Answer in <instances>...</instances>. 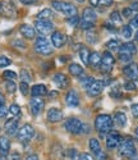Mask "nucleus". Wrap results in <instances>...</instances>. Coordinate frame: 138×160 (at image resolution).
Masks as SVG:
<instances>
[{"label": "nucleus", "mask_w": 138, "mask_h": 160, "mask_svg": "<svg viewBox=\"0 0 138 160\" xmlns=\"http://www.w3.org/2000/svg\"><path fill=\"white\" fill-rule=\"evenodd\" d=\"M64 129L73 135H85L90 132V126L78 118H69L64 122Z\"/></svg>", "instance_id": "nucleus-1"}, {"label": "nucleus", "mask_w": 138, "mask_h": 160, "mask_svg": "<svg viewBox=\"0 0 138 160\" xmlns=\"http://www.w3.org/2000/svg\"><path fill=\"white\" fill-rule=\"evenodd\" d=\"M113 124H114V121L109 114H100L95 119V128L101 135H106V133L111 131Z\"/></svg>", "instance_id": "nucleus-2"}, {"label": "nucleus", "mask_w": 138, "mask_h": 160, "mask_svg": "<svg viewBox=\"0 0 138 160\" xmlns=\"http://www.w3.org/2000/svg\"><path fill=\"white\" fill-rule=\"evenodd\" d=\"M97 19V14L92 8H85L83 13H82L81 22H79V27L82 30H92L95 22Z\"/></svg>", "instance_id": "nucleus-3"}, {"label": "nucleus", "mask_w": 138, "mask_h": 160, "mask_svg": "<svg viewBox=\"0 0 138 160\" xmlns=\"http://www.w3.org/2000/svg\"><path fill=\"white\" fill-rule=\"evenodd\" d=\"M51 5L54 7L55 10H58L60 13H63V14L68 18L71 17H74L78 14L77 12V8L72 4V3H68V2H62V0H54V2L51 3Z\"/></svg>", "instance_id": "nucleus-4"}, {"label": "nucleus", "mask_w": 138, "mask_h": 160, "mask_svg": "<svg viewBox=\"0 0 138 160\" xmlns=\"http://www.w3.org/2000/svg\"><path fill=\"white\" fill-rule=\"evenodd\" d=\"M119 59L120 62H124V63H128L132 60V58L137 54V48L133 42H126V44H121L119 46Z\"/></svg>", "instance_id": "nucleus-5"}, {"label": "nucleus", "mask_w": 138, "mask_h": 160, "mask_svg": "<svg viewBox=\"0 0 138 160\" xmlns=\"http://www.w3.org/2000/svg\"><path fill=\"white\" fill-rule=\"evenodd\" d=\"M33 48H35V51L38 52V54H41V55H50L54 51L50 41L44 36H40V37L36 38Z\"/></svg>", "instance_id": "nucleus-6"}, {"label": "nucleus", "mask_w": 138, "mask_h": 160, "mask_svg": "<svg viewBox=\"0 0 138 160\" xmlns=\"http://www.w3.org/2000/svg\"><path fill=\"white\" fill-rule=\"evenodd\" d=\"M114 64H115V59L113 57V54L110 51H105L104 54L101 55V64H100V69L104 73H110L114 68Z\"/></svg>", "instance_id": "nucleus-7"}, {"label": "nucleus", "mask_w": 138, "mask_h": 160, "mask_svg": "<svg viewBox=\"0 0 138 160\" xmlns=\"http://www.w3.org/2000/svg\"><path fill=\"white\" fill-rule=\"evenodd\" d=\"M119 154L124 158H132L136 154V146L131 138L123 140L119 145Z\"/></svg>", "instance_id": "nucleus-8"}, {"label": "nucleus", "mask_w": 138, "mask_h": 160, "mask_svg": "<svg viewBox=\"0 0 138 160\" xmlns=\"http://www.w3.org/2000/svg\"><path fill=\"white\" fill-rule=\"evenodd\" d=\"M0 16L4 18H16L17 9L10 2L3 0V2H0Z\"/></svg>", "instance_id": "nucleus-9"}, {"label": "nucleus", "mask_w": 138, "mask_h": 160, "mask_svg": "<svg viewBox=\"0 0 138 160\" xmlns=\"http://www.w3.org/2000/svg\"><path fill=\"white\" fill-rule=\"evenodd\" d=\"M17 136H18V140L23 143L30 142L32 140V137L35 136V129L31 124H24L18 129Z\"/></svg>", "instance_id": "nucleus-10"}, {"label": "nucleus", "mask_w": 138, "mask_h": 160, "mask_svg": "<svg viewBox=\"0 0 138 160\" xmlns=\"http://www.w3.org/2000/svg\"><path fill=\"white\" fill-rule=\"evenodd\" d=\"M35 30H36L41 36H46V35L54 32V24L51 23V21L36 19V22H35Z\"/></svg>", "instance_id": "nucleus-11"}, {"label": "nucleus", "mask_w": 138, "mask_h": 160, "mask_svg": "<svg viewBox=\"0 0 138 160\" xmlns=\"http://www.w3.org/2000/svg\"><path fill=\"white\" fill-rule=\"evenodd\" d=\"M121 141H123V138H121V136L119 135L118 132L110 131L107 133V137H106V148L109 150H114V149L119 148V145H120Z\"/></svg>", "instance_id": "nucleus-12"}, {"label": "nucleus", "mask_w": 138, "mask_h": 160, "mask_svg": "<svg viewBox=\"0 0 138 160\" xmlns=\"http://www.w3.org/2000/svg\"><path fill=\"white\" fill-rule=\"evenodd\" d=\"M44 106H45V101L44 99L41 98H32L31 101H30V110H31V114L37 117L42 113L44 110Z\"/></svg>", "instance_id": "nucleus-13"}, {"label": "nucleus", "mask_w": 138, "mask_h": 160, "mask_svg": "<svg viewBox=\"0 0 138 160\" xmlns=\"http://www.w3.org/2000/svg\"><path fill=\"white\" fill-rule=\"evenodd\" d=\"M88 145H90V150L92 151V154L99 160H106V154L101 150V145L97 138H91Z\"/></svg>", "instance_id": "nucleus-14"}, {"label": "nucleus", "mask_w": 138, "mask_h": 160, "mask_svg": "<svg viewBox=\"0 0 138 160\" xmlns=\"http://www.w3.org/2000/svg\"><path fill=\"white\" fill-rule=\"evenodd\" d=\"M123 73L128 78V81H137L138 79V64L129 63L123 68Z\"/></svg>", "instance_id": "nucleus-15"}, {"label": "nucleus", "mask_w": 138, "mask_h": 160, "mask_svg": "<svg viewBox=\"0 0 138 160\" xmlns=\"http://www.w3.org/2000/svg\"><path fill=\"white\" fill-rule=\"evenodd\" d=\"M67 42V36L60 31H54L51 33V44L54 48H63Z\"/></svg>", "instance_id": "nucleus-16"}, {"label": "nucleus", "mask_w": 138, "mask_h": 160, "mask_svg": "<svg viewBox=\"0 0 138 160\" xmlns=\"http://www.w3.org/2000/svg\"><path fill=\"white\" fill-rule=\"evenodd\" d=\"M105 88V82L104 81H97V79H95L92 82V85L87 88V94L90 96H99L102 90Z\"/></svg>", "instance_id": "nucleus-17"}, {"label": "nucleus", "mask_w": 138, "mask_h": 160, "mask_svg": "<svg viewBox=\"0 0 138 160\" xmlns=\"http://www.w3.org/2000/svg\"><path fill=\"white\" fill-rule=\"evenodd\" d=\"M18 121L17 119H8L4 124V131L8 136H16L18 133Z\"/></svg>", "instance_id": "nucleus-18"}, {"label": "nucleus", "mask_w": 138, "mask_h": 160, "mask_svg": "<svg viewBox=\"0 0 138 160\" xmlns=\"http://www.w3.org/2000/svg\"><path fill=\"white\" fill-rule=\"evenodd\" d=\"M65 102L68 106H71V108H76V106L79 105V96L74 90L68 91V94L65 95Z\"/></svg>", "instance_id": "nucleus-19"}, {"label": "nucleus", "mask_w": 138, "mask_h": 160, "mask_svg": "<svg viewBox=\"0 0 138 160\" xmlns=\"http://www.w3.org/2000/svg\"><path fill=\"white\" fill-rule=\"evenodd\" d=\"M63 117H64L63 112L60 109H58V108H51L47 112V121L51 122V123L60 122L62 119H63Z\"/></svg>", "instance_id": "nucleus-20"}, {"label": "nucleus", "mask_w": 138, "mask_h": 160, "mask_svg": "<svg viewBox=\"0 0 138 160\" xmlns=\"http://www.w3.org/2000/svg\"><path fill=\"white\" fill-rule=\"evenodd\" d=\"M52 81H54V83L57 85L59 88H67L68 85H69V79H68V77H67L65 74H63V73H57V74H54Z\"/></svg>", "instance_id": "nucleus-21"}, {"label": "nucleus", "mask_w": 138, "mask_h": 160, "mask_svg": "<svg viewBox=\"0 0 138 160\" xmlns=\"http://www.w3.org/2000/svg\"><path fill=\"white\" fill-rule=\"evenodd\" d=\"M19 32L22 33L23 37L28 38V40H32L36 36V30L32 27V26H30V24H21Z\"/></svg>", "instance_id": "nucleus-22"}, {"label": "nucleus", "mask_w": 138, "mask_h": 160, "mask_svg": "<svg viewBox=\"0 0 138 160\" xmlns=\"http://www.w3.org/2000/svg\"><path fill=\"white\" fill-rule=\"evenodd\" d=\"M31 94H32V98H41V96L47 94V88H46L45 85L38 83V85H35L31 88Z\"/></svg>", "instance_id": "nucleus-23"}, {"label": "nucleus", "mask_w": 138, "mask_h": 160, "mask_svg": "<svg viewBox=\"0 0 138 160\" xmlns=\"http://www.w3.org/2000/svg\"><path fill=\"white\" fill-rule=\"evenodd\" d=\"M10 150V141L7 136H0V155L7 156Z\"/></svg>", "instance_id": "nucleus-24"}, {"label": "nucleus", "mask_w": 138, "mask_h": 160, "mask_svg": "<svg viewBox=\"0 0 138 160\" xmlns=\"http://www.w3.org/2000/svg\"><path fill=\"white\" fill-rule=\"evenodd\" d=\"M88 64L91 67H93L95 69L100 68V64H101V55H100V52H97V51L91 52V54H90V59H88Z\"/></svg>", "instance_id": "nucleus-25"}, {"label": "nucleus", "mask_w": 138, "mask_h": 160, "mask_svg": "<svg viewBox=\"0 0 138 160\" xmlns=\"http://www.w3.org/2000/svg\"><path fill=\"white\" fill-rule=\"evenodd\" d=\"M113 121L116 123L118 127H124L127 124V115L124 114L123 112H118V113H115Z\"/></svg>", "instance_id": "nucleus-26"}, {"label": "nucleus", "mask_w": 138, "mask_h": 160, "mask_svg": "<svg viewBox=\"0 0 138 160\" xmlns=\"http://www.w3.org/2000/svg\"><path fill=\"white\" fill-rule=\"evenodd\" d=\"M78 54H79L81 60L86 65H88V59H90V54H91L90 50H88V48H86V46H83V45H81Z\"/></svg>", "instance_id": "nucleus-27"}, {"label": "nucleus", "mask_w": 138, "mask_h": 160, "mask_svg": "<svg viewBox=\"0 0 138 160\" xmlns=\"http://www.w3.org/2000/svg\"><path fill=\"white\" fill-rule=\"evenodd\" d=\"M69 73L74 77H81L83 74V68H82L78 63H72L69 65Z\"/></svg>", "instance_id": "nucleus-28"}, {"label": "nucleus", "mask_w": 138, "mask_h": 160, "mask_svg": "<svg viewBox=\"0 0 138 160\" xmlns=\"http://www.w3.org/2000/svg\"><path fill=\"white\" fill-rule=\"evenodd\" d=\"M52 17H54V13L51 9H44L37 14V19H41V21H50Z\"/></svg>", "instance_id": "nucleus-29"}, {"label": "nucleus", "mask_w": 138, "mask_h": 160, "mask_svg": "<svg viewBox=\"0 0 138 160\" xmlns=\"http://www.w3.org/2000/svg\"><path fill=\"white\" fill-rule=\"evenodd\" d=\"M119 46H120V44H119V41L118 40H115V38H111V40H109V41L106 42V48H107V51H118L119 50Z\"/></svg>", "instance_id": "nucleus-30"}, {"label": "nucleus", "mask_w": 138, "mask_h": 160, "mask_svg": "<svg viewBox=\"0 0 138 160\" xmlns=\"http://www.w3.org/2000/svg\"><path fill=\"white\" fill-rule=\"evenodd\" d=\"M121 21H123V18H121V14L118 12V10H115V12H113L111 14H110V22H113L115 26H119V24H121Z\"/></svg>", "instance_id": "nucleus-31"}, {"label": "nucleus", "mask_w": 138, "mask_h": 160, "mask_svg": "<svg viewBox=\"0 0 138 160\" xmlns=\"http://www.w3.org/2000/svg\"><path fill=\"white\" fill-rule=\"evenodd\" d=\"M121 35H123V37H126V38L129 40V38L133 36V28L131 27L129 24L123 26V28H121Z\"/></svg>", "instance_id": "nucleus-32"}, {"label": "nucleus", "mask_w": 138, "mask_h": 160, "mask_svg": "<svg viewBox=\"0 0 138 160\" xmlns=\"http://www.w3.org/2000/svg\"><path fill=\"white\" fill-rule=\"evenodd\" d=\"M9 113L13 115V117H18L21 114V108H19V105L17 104H12L9 106Z\"/></svg>", "instance_id": "nucleus-33"}, {"label": "nucleus", "mask_w": 138, "mask_h": 160, "mask_svg": "<svg viewBox=\"0 0 138 160\" xmlns=\"http://www.w3.org/2000/svg\"><path fill=\"white\" fill-rule=\"evenodd\" d=\"M86 38L88 40V42H90V44H95L96 41H97V38H96V32L93 31V28L87 31V33H86Z\"/></svg>", "instance_id": "nucleus-34"}, {"label": "nucleus", "mask_w": 138, "mask_h": 160, "mask_svg": "<svg viewBox=\"0 0 138 160\" xmlns=\"http://www.w3.org/2000/svg\"><path fill=\"white\" fill-rule=\"evenodd\" d=\"M21 79H22V82L28 83L31 81V73L27 71V69H22L21 71Z\"/></svg>", "instance_id": "nucleus-35"}, {"label": "nucleus", "mask_w": 138, "mask_h": 160, "mask_svg": "<svg viewBox=\"0 0 138 160\" xmlns=\"http://www.w3.org/2000/svg\"><path fill=\"white\" fill-rule=\"evenodd\" d=\"M3 77L7 79V81H14L17 78V73L13 72V71H5V72H3Z\"/></svg>", "instance_id": "nucleus-36"}, {"label": "nucleus", "mask_w": 138, "mask_h": 160, "mask_svg": "<svg viewBox=\"0 0 138 160\" xmlns=\"http://www.w3.org/2000/svg\"><path fill=\"white\" fill-rule=\"evenodd\" d=\"M95 81V78L93 77H91V76H88V77H85V78H82V86H83V88H88L91 85H92V82Z\"/></svg>", "instance_id": "nucleus-37"}, {"label": "nucleus", "mask_w": 138, "mask_h": 160, "mask_svg": "<svg viewBox=\"0 0 138 160\" xmlns=\"http://www.w3.org/2000/svg\"><path fill=\"white\" fill-rule=\"evenodd\" d=\"M5 88L9 94H13V92H16L17 90V85L14 83V81H7L5 82Z\"/></svg>", "instance_id": "nucleus-38"}, {"label": "nucleus", "mask_w": 138, "mask_h": 160, "mask_svg": "<svg viewBox=\"0 0 138 160\" xmlns=\"http://www.w3.org/2000/svg\"><path fill=\"white\" fill-rule=\"evenodd\" d=\"M12 64V60L4 55H0V68H5V67L10 65Z\"/></svg>", "instance_id": "nucleus-39"}, {"label": "nucleus", "mask_w": 138, "mask_h": 160, "mask_svg": "<svg viewBox=\"0 0 138 160\" xmlns=\"http://www.w3.org/2000/svg\"><path fill=\"white\" fill-rule=\"evenodd\" d=\"M67 21H68V23L71 24V26H73V27H76V26H77V24L81 22V18H79V17H78V14H77V16H74V17L68 18Z\"/></svg>", "instance_id": "nucleus-40"}, {"label": "nucleus", "mask_w": 138, "mask_h": 160, "mask_svg": "<svg viewBox=\"0 0 138 160\" xmlns=\"http://www.w3.org/2000/svg\"><path fill=\"white\" fill-rule=\"evenodd\" d=\"M124 88H126L127 91H134L137 88L134 81H127L126 83H124Z\"/></svg>", "instance_id": "nucleus-41"}, {"label": "nucleus", "mask_w": 138, "mask_h": 160, "mask_svg": "<svg viewBox=\"0 0 138 160\" xmlns=\"http://www.w3.org/2000/svg\"><path fill=\"white\" fill-rule=\"evenodd\" d=\"M19 90H21V92H22V95H27V94H28V91H30L28 83L22 82V83L19 85Z\"/></svg>", "instance_id": "nucleus-42"}, {"label": "nucleus", "mask_w": 138, "mask_h": 160, "mask_svg": "<svg viewBox=\"0 0 138 160\" xmlns=\"http://www.w3.org/2000/svg\"><path fill=\"white\" fill-rule=\"evenodd\" d=\"M9 109H7V106L3 104V105H0V118H5L7 114H8Z\"/></svg>", "instance_id": "nucleus-43"}, {"label": "nucleus", "mask_w": 138, "mask_h": 160, "mask_svg": "<svg viewBox=\"0 0 138 160\" xmlns=\"http://www.w3.org/2000/svg\"><path fill=\"white\" fill-rule=\"evenodd\" d=\"M129 26H131L132 28H138V14H137V16H134V17L131 19Z\"/></svg>", "instance_id": "nucleus-44"}, {"label": "nucleus", "mask_w": 138, "mask_h": 160, "mask_svg": "<svg viewBox=\"0 0 138 160\" xmlns=\"http://www.w3.org/2000/svg\"><path fill=\"white\" fill-rule=\"evenodd\" d=\"M78 160H95V159H93V156H92L91 154L85 152V154H81V155H79Z\"/></svg>", "instance_id": "nucleus-45"}, {"label": "nucleus", "mask_w": 138, "mask_h": 160, "mask_svg": "<svg viewBox=\"0 0 138 160\" xmlns=\"http://www.w3.org/2000/svg\"><path fill=\"white\" fill-rule=\"evenodd\" d=\"M133 14V10L131 8H126V9H123V17H126V18H129L132 17Z\"/></svg>", "instance_id": "nucleus-46"}, {"label": "nucleus", "mask_w": 138, "mask_h": 160, "mask_svg": "<svg viewBox=\"0 0 138 160\" xmlns=\"http://www.w3.org/2000/svg\"><path fill=\"white\" fill-rule=\"evenodd\" d=\"M113 4V0H99V7H109Z\"/></svg>", "instance_id": "nucleus-47"}, {"label": "nucleus", "mask_w": 138, "mask_h": 160, "mask_svg": "<svg viewBox=\"0 0 138 160\" xmlns=\"http://www.w3.org/2000/svg\"><path fill=\"white\" fill-rule=\"evenodd\" d=\"M131 110H132V114H133L136 118H138V104H133L132 108H131Z\"/></svg>", "instance_id": "nucleus-48"}, {"label": "nucleus", "mask_w": 138, "mask_h": 160, "mask_svg": "<svg viewBox=\"0 0 138 160\" xmlns=\"http://www.w3.org/2000/svg\"><path fill=\"white\" fill-rule=\"evenodd\" d=\"M21 3H23V4H26V5H31V4H36L38 0H19Z\"/></svg>", "instance_id": "nucleus-49"}, {"label": "nucleus", "mask_w": 138, "mask_h": 160, "mask_svg": "<svg viewBox=\"0 0 138 160\" xmlns=\"http://www.w3.org/2000/svg\"><path fill=\"white\" fill-rule=\"evenodd\" d=\"M12 44L14 45V46L19 45V46H21V49H26V44H24V42H22V41H19V40H17V41H13Z\"/></svg>", "instance_id": "nucleus-50"}, {"label": "nucleus", "mask_w": 138, "mask_h": 160, "mask_svg": "<svg viewBox=\"0 0 138 160\" xmlns=\"http://www.w3.org/2000/svg\"><path fill=\"white\" fill-rule=\"evenodd\" d=\"M129 8H131L132 10H137V12H138V2H133Z\"/></svg>", "instance_id": "nucleus-51"}, {"label": "nucleus", "mask_w": 138, "mask_h": 160, "mask_svg": "<svg viewBox=\"0 0 138 160\" xmlns=\"http://www.w3.org/2000/svg\"><path fill=\"white\" fill-rule=\"evenodd\" d=\"M26 160H38V156H37L36 154H31V155L27 156V159H26Z\"/></svg>", "instance_id": "nucleus-52"}, {"label": "nucleus", "mask_w": 138, "mask_h": 160, "mask_svg": "<svg viewBox=\"0 0 138 160\" xmlns=\"http://www.w3.org/2000/svg\"><path fill=\"white\" fill-rule=\"evenodd\" d=\"M92 7H99V0H90Z\"/></svg>", "instance_id": "nucleus-53"}, {"label": "nucleus", "mask_w": 138, "mask_h": 160, "mask_svg": "<svg viewBox=\"0 0 138 160\" xmlns=\"http://www.w3.org/2000/svg\"><path fill=\"white\" fill-rule=\"evenodd\" d=\"M19 159H21L19 154H13L12 155V160H19Z\"/></svg>", "instance_id": "nucleus-54"}, {"label": "nucleus", "mask_w": 138, "mask_h": 160, "mask_svg": "<svg viewBox=\"0 0 138 160\" xmlns=\"http://www.w3.org/2000/svg\"><path fill=\"white\" fill-rule=\"evenodd\" d=\"M3 104H4V96L2 92H0V105H3Z\"/></svg>", "instance_id": "nucleus-55"}, {"label": "nucleus", "mask_w": 138, "mask_h": 160, "mask_svg": "<svg viewBox=\"0 0 138 160\" xmlns=\"http://www.w3.org/2000/svg\"><path fill=\"white\" fill-rule=\"evenodd\" d=\"M134 135H136V140L138 141V127L136 128V132H134Z\"/></svg>", "instance_id": "nucleus-56"}, {"label": "nucleus", "mask_w": 138, "mask_h": 160, "mask_svg": "<svg viewBox=\"0 0 138 160\" xmlns=\"http://www.w3.org/2000/svg\"><path fill=\"white\" fill-rule=\"evenodd\" d=\"M0 160H8V158L4 156V155H0Z\"/></svg>", "instance_id": "nucleus-57"}, {"label": "nucleus", "mask_w": 138, "mask_h": 160, "mask_svg": "<svg viewBox=\"0 0 138 160\" xmlns=\"http://www.w3.org/2000/svg\"><path fill=\"white\" fill-rule=\"evenodd\" d=\"M76 2H78V3H83L85 0H76Z\"/></svg>", "instance_id": "nucleus-58"}, {"label": "nucleus", "mask_w": 138, "mask_h": 160, "mask_svg": "<svg viewBox=\"0 0 138 160\" xmlns=\"http://www.w3.org/2000/svg\"><path fill=\"white\" fill-rule=\"evenodd\" d=\"M0 131H2V128H0Z\"/></svg>", "instance_id": "nucleus-59"}]
</instances>
